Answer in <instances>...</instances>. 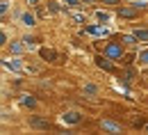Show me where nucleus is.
<instances>
[{
    "label": "nucleus",
    "instance_id": "9d476101",
    "mask_svg": "<svg viewBox=\"0 0 148 135\" xmlns=\"http://www.w3.org/2000/svg\"><path fill=\"white\" fill-rule=\"evenodd\" d=\"M9 51H12V53H21V51H23V46H21V44H12V46H9Z\"/></svg>",
    "mask_w": 148,
    "mask_h": 135
},
{
    "label": "nucleus",
    "instance_id": "ddd939ff",
    "mask_svg": "<svg viewBox=\"0 0 148 135\" xmlns=\"http://www.w3.org/2000/svg\"><path fill=\"white\" fill-rule=\"evenodd\" d=\"M98 21H110V14L107 12H98Z\"/></svg>",
    "mask_w": 148,
    "mask_h": 135
},
{
    "label": "nucleus",
    "instance_id": "a211bd4d",
    "mask_svg": "<svg viewBox=\"0 0 148 135\" xmlns=\"http://www.w3.org/2000/svg\"><path fill=\"white\" fill-rule=\"evenodd\" d=\"M84 89H87V92H89V94H96V87H93V85H87V87H84Z\"/></svg>",
    "mask_w": 148,
    "mask_h": 135
},
{
    "label": "nucleus",
    "instance_id": "9b49d317",
    "mask_svg": "<svg viewBox=\"0 0 148 135\" xmlns=\"http://www.w3.org/2000/svg\"><path fill=\"white\" fill-rule=\"evenodd\" d=\"M41 55H43V57H48V60H53V57H55V53H53V51H46V48L41 51Z\"/></svg>",
    "mask_w": 148,
    "mask_h": 135
},
{
    "label": "nucleus",
    "instance_id": "6ab92c4d",
    "mask_svg": "<svg viewBox=\"0 0 148 135\" xmlns=\"http://www.w3.org/2000/svg\"><path fill=\"white\" fill-rule=\"evenodd\" d=\"M73 19L77 21V23H84V16H80V14H73Z\"/></svg>",
    "mask_w": 148,
    "mask_h": 135
},
{
    "label": "nucleus",
    "instance_id": "20e7f679",
    "mask_svg": "<svg viewBox=\"0 0 148 135\" xmlns=\"http://www.w3.org/2000/svg\"><path fill=\"white\" fill-rule=\"evenodd\" d=\"M5 69H12V71H16V73L23 71V66H21L18 62H14V60H12V62H9V60H5Z\"/></svg>",
    "mask_w": 148,
    "mask_h": 135
},
{
    "label": "nucleus",
    "instance_id": "f257e3e1",
    "mask_svg": "<svg viewBox=\"0 0 148 135\" xmlns=\"http://www.w3.org/2000/svg\"><path fill=\"white\" fill-rule=\"evenodd\" d=\"M105 55H107L110 60H119L121 55H123V48H121L119 44H110V46L105 48Z\"/></svg>",
    "mask_w": 148,
    "mask_h": 135
},
{
    "label": "nucleus",
    "instance_id": "f03ea898",
    "mask_svg": "<svg viewBox=\"0 0 148 135\" xmlns=\"http://www.w3.org/2000/svg\"><path fill=\"white\" fill-rule=\"evenodd\" d=\"M137 12H139V5H134V7H123V9L119 12V16H121V19H132V16H137Z\"/></svg>",
    "mask_w": 148,
    "mask_h": 135
},
{
    "label": "nucleus",
    "instance_id": "1a4fd4ad",
    "mask_svg": "<svg viewBox=\"0 0 148 135\" xmlns=\"http://www.w3.org/2000/svg\"><path fill=\"white\" fill-rule=\"evenodd\" d=\"M23 23L25 25H34V16L32 14H23Z\"/></svg>",
    "mask_w": 148,
    "mask_h": 135
},
{
    "label": "nucleus",
    "instance_id": "aec40b11",
    "mask_svg": "<svg viewBox=\"0 0 148 135\" xmlns=\"http://www.w3.org/2000/svg\"><path fill=\"white\" fill-rule=\"evenodd\" d=\"M103 2H107V5H119L121 0H103Z\"/></svg>",
    "mask_w": 148,
    "mask_h": 135
},
{
    "label": "nucleus",
    "instance_id": "f3484780",
    "mask_svg": "<svg viewBox=\"0 0 148 135\" xmlns=\"http://www.w3.org/2000/svg\"><path fill=\"white\" fill-rule=\"evenodd\" d=\"M134 39H137V37H134V35H132V37H130V35H128V37H123V41H128V44H134Z\"/></svg>",
    "mask_w": 148,
    "mask_h": 135
},
{
    "label": "nucleus",
    "instance_id": "7ed1b4c3",
    "mask_svg": "<svg viewBox=\"0 0 148 135\" xmlns=\"http://www.w3.org/2000/svg\"><path fill=\"white\" fill-rule=\"evenodd\" d=\"M62 119H64V124H77V121H80V115H77V112H69V115H64Z\"/></svg>",
    "mask_w": 148,
    "mask_h": 135
},
{
    "label": "nucleus",
    "instance_id": "2eb2a0df",
    "mask_svg": "<svg viewBox=\"0 0 148 135\" xmlns=\"http://www.w3.org/2000/svg\"><path fill=\"white\" fill-rule=\"evenodd\" d=\"M139 62H144V64H148V51H146V53H141V55H139Z\"/></svg>",
    "mask_w": 148,
    "mask_h": 135
},
{
    "label": "nucleus",
    "instance_id": "39448f33",
    "mask_svg": "<svg viewBox=\"0 0 148 135\" xmlns=\"http://www.w3.org/2000/svg\"><path fill=\"white\" fill-rule=\"evenodd\" d=\"M103 128H107V131H114V133H119V131H121V126H119V124H114V121H107V119L103 121Z\"/></svg>",
    "mask_w": 148,
    "mask_h": 135
},
{
    "label": "nucleus",
    "instance_id": "4468645a",
    "mask_svg": "<svg viewBox=\"0 0 148 135\" xmlns=\"http://www.w3.org/2000/svg\"><path fill=\"white\" fill-rule=\"evenodd\" d=\"M69 7H80V0H64Z\"/></svg>",
    "mask_w": 148,
    "mask_h": 135
},
{
    "label": "nucleus",
    "instance_id": "f8f14e48",
    "mask_svg": "<svg viewBox=\"0 0 148 135\" xmlns=\"http://www.w3.org/2000/svg\"><path fill=\"white\" fill-rule=\"evenodd\" d=\"M32 126H48V121H43V119H32Z\"/></svg>",
    "mask_w": 148,
    "mask_h": 135
},
{
    "label": "nucleus",
    "instance_id": "6e6552de",
    "mask_svg": "<svg viewBox=\"0 0 148 135\" xmlns=\"http://www.w3.org/2000/svg\"><path fill=\"white\" fill-rule=\"evenodd\" d=\"M87 32H91V35H107L105 28H87Z\"/></svg>",
    "mask_w": 148,
    "mask_h": 135
},
{
    "label": "nucleus",
    "instance_id": "0eeeda50",
    "mask_svg": "<svg viewBox=\"0 0 148 135\" xmlns=\"http://www.w3.org/2000/svg\"><path fill=\"white\" fill-rule=\"evenodd\" d=\"M96 62H98V66H100V69H105V71H112V64H110V62H107V60L98 57V60H96Z\"/></svg>",
    "mask_w": 148,
    "mask_h": 135
},
{
    "label": "nucleus",
    "instance_id": "dca6fc26",
    "mask_svg": "<svg viewBox=\"0 0 148 135\" xmlns=\"http://www.w3.org/2000/svg\"><path fill=\"white\" fill-rule=\"evenodd\" d=\"M23 103H25V105H30V108H32V105H34V98H27V96H25V98H23Z\"/></svg>",
    "mask_w": 148,
    "mask_h": 135
},
{
    "label": "nucleus",
    "instance_id": "423d86ee",
    "mask_svg": "<svg viewBox=\"0 0 148 135\" xmlns=\"http://www.w3.org/2000/svg\"><path fill=\"white\" fill-rule=\"evenodd\" d=\"M134 37L139 41H148V30H134Z\"/></svg>",
    "mask_w": 148,
    "mask_h": 135
}]
</instances>
